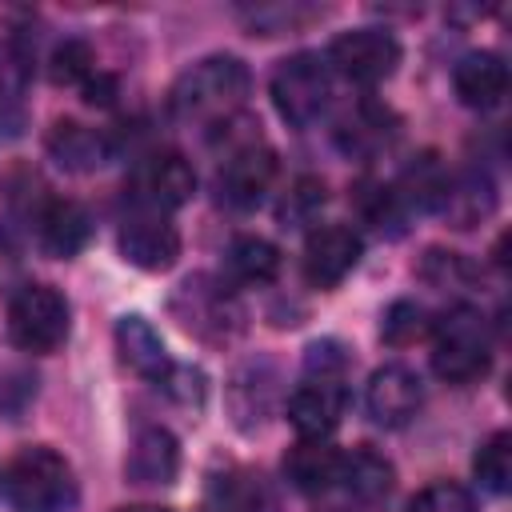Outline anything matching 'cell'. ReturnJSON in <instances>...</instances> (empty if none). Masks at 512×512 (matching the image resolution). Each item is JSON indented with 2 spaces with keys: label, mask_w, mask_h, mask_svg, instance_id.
Masks as SVG:
<instances>
[{
  "label": "cell",
  "mask_w": 512,
  "mask_h": 512,
  "mask_svg": "<svg viewBox=\"0 0 512 512\" xmlns=\"http://www.w3.org/2000/svg\"><path fill=\"white\" fill-rule=\"evenodd\" d=\"M396 484V468L368 444L352 448V452H340V488L356 500H380L388 496Z\"/></svg>",
  "instance_id": "23"
},
{
  "label": "cell",
  "mask_w": 512,
  "mask_h": 512,
  "mask_svg": "<svg viewBox=\"0 0 512 512\" xmlns=\"http://www.w3.org/2000/svg\"><path fill=\"white\" fill-rule=\"evenodd\" d=\"M320 204H324V180L300 176V180L292 184V192L284 196V204H280V220L304 224V220H312V212H316Z\"/></svg>",
  "instance_id": "32"
},
{
  "label": "cell",
  "mask_w": 512,
  "mask_h": 512,
  "mask_svg": "<svg viewBox=\"0 0 512 512\" xmlns=\"http://www.w3.org/2000/svg\"><path fill=\"white\" fill-rule=\"evenodd\" d=\"M212 512H280V500L260 472L232 468L212 480Z\"/></svg>",
  "instance_id": "22"
},
{
  "label": "cell",
  "mask_w": 512,
  "mask_h": 512,
  "mask_svg": "<svg viewBox=\"0 0 512 512\" xmlns=\"http://www.w3.org/2000/svg\"><path fill=\"white\" fill-rule=\"evenodd\" d=\"M116 512H168V508H152V504H136V508H116Z\"/></svg>",
  "instance_id": "37"
},
{
  "label": "cell",
  "mask_w": 512,
  "mask_h": 512,
  "mask_svg": "<svg viewBox=\"0 0 512 512\" xmlns=\"http://www.w3.org/2000/svg\"><path fill=\"white\" fill-rule=\"evenodd\" d=\"M116 352H120V360H124L136 376H144V380H152V384H160V380L168 376V368H172V356H168L160 332H156L144 316H136V312L116 320Z\"/></svg>",
  "instance_id": "17"
},
{
  "label": "cell",
  "mask_w": 512,
  "mask_h": 512,
  "mask_svg": "<svg viewBox=\"0 0 512 512\" xmlns=\"http://www.w3.org/2000/svg\"><path fill=\"white\" fill-rule=\"evenodd\" d=\"M328 72H340L352 84H380L400 64V44L384 28H352L340 32L328 48Z\"/></svg>",
  "instance_id": "7"
},
{
  "label": "cell",
  "mask_w": 512,
  "mask_h": 512,
  "mask_svg": "<svg viewBox=\"0 0 512 512\" xmlns=\"http://www.w3.org/2000/svg\"><path fill=\"white\" fill-rule=\"evenodd\" d=\"M84 100L96 104V108H108V104L116 100V76H108V72L88 76V80H84Z\"/></svg>",
  "instance_id": "36"
},
{
  "label": "cell",
  "mask_w": 512,
  "mask_h": 512,
  "mask_svg": "<svg viewBox=\"0 0 512 512\" xmlns=\"http://www.w3.org/2000/svg\"><path fill=\"white\" fill-rule=\"evenodd\" d=\"M224 268L236 284H272L280 276V248L264 236H236L224 252Z\"/></svg>",
  "instance_id": "25"
},
{
  "label": "cell",
  "mask_w": 512,
  "mask_h": 512,
  "mask_svg": "<svg viewBox=\"0 0 512 512\" xmlns=\"http://www.w3.org/2000/svg\"><path fill=\"white\" fill-rule=\"evenodd\" d=\"M120 256L140 272H168L180 256V232L160 212H136L120 228Z\"/></svg>",
  "instance_id": "12"
},
{
  "label": "cell",
  "mask_w": 512,
  "mask_h": 512,
  "mask_svg": "<svg viewBox=\"0 0 512 512\" xmlns=\"http://www.w3.org/2000/svg\"><path fill=\"white\" fill-rule=\"evenodd\" d=\"M432 324H436V320L428 316L424 304H416V300H396V304L384 312V320H380V336H384V344H392V348H408V344L432 336Z\"/></svg>",
  "instance_id": "26"
},
{
  "label": "cell",
  "mask_w": 512,
  "mask_h": 512,
  "mask_svg": "<svg viewBox=\"0 0 512 512\" xmlns=\"http://www.w3.org/2000/svg\"><path fill=\"white\" fill-rule=\"evenodd\" d=\"M420 404H424L420 376L404 364L376 368L364 388V408H368L372 424H380V428H404L420 412Z\"/></svg>",
  "instance_id": "11"
},
{
  "label": "cell",
  "mask_w": 512,
  "mask_h": 512,
  "mask_svg": "<svg viewBox=\"0 0 512 512\" xmlns=\"http://www.w3.org/2000/svg\"><path fill=\"white\" fill-rule=\"evenodd\" d=\"M8 336L24 352H56L68 340V300L52 284H24L8 304Z\"/></svg>",
  "instance_id": "6"
},
{
  "label": "cell",
  "mask_w": 512,
  "mask_h": 512,
  "mask_svg": "<svg viewBox=\"0 0 512 512\" xmlns=\"http://www.w3.org/2000/svg\"><path fill=\"white\" fill-rule=\"evenodd\" d=\"M228 396H232V416H236V424H240V428H256V424L268 416V408H272L276 372H272L264 360L244 364V368L232 376Z\"/></svg>",
  "instance_id": "24"
},
{
  "label": "cell",
  "mask_w": 512,
  "mask_h": 512,
  "mask_svg": "<svg viewBox=\"0 0 512 512\" xmlns=\"http://www.w3.org/2000/svg\"><path fill=\"white\" fill-rule=\"evenodd\" d=\"M472 468H476V480H480L488 492L504 496V492L512 488V436H508V432H492V436L476 448Z\"/></svg>",
  "instance_id": "27"
},
{
  "label": "cell",
  "mask_w": 512,
  "mask_h": 512,
  "mask_svg": "<svg viewBox=\"0 0 512 512\" xmlns=\"http://www.w3.org/2000/svg\"><path fill=\"white\" fill-rule=\"evenodd\" d=\"M408 512H476V504H472L468 488H460L452 480H436L412 496Z\"/></svg>",
  "instance_id": "31"
},
{
  "label": "cell",
  "mask_w": 512,
  "mask_h": 512,
  "mask_svg": "<svg viewBox=\"0 0 512 512\" xmlns=\"http://www.w3.org/2000/svg\"><path fill=\"white\" fill-rule=\"evenodd\" d=\"M4 492L16 512H72L76 508L72 464L48 444H32L8 464Z\"/></svg>",
  "instance_id": "2"
},
{
  "label": "cell",
  "mask_w": 512,
  "mask_h": 512,
  "mask_svg": "<svg viewBox=\"0 0 512 512\" xmlns=\"http://www.w3.org/2000/svg\"><path fill=\"white\" fill-rule=\"evenodd\" d=\"M304 368H308V380H340L348 368V352L336 340H312L304 352Z\"/></svg>",
  "instance_id": "33"
},
{
  "label": "cell",
  "mask_w": 512,
  "mask_h": 512,
  "mask_svg": "<svg viewBox=\"0 0 512 512\" xmlns=\"http://www.w3.org/2000/svg\"><path fill=\"white\" fill-rule=\"evenodd\" d=\"M452 88H456V96H460L464 108L488 112L508 92V64L496 52H468L452 68Z\"/></svg>",
  "instance_id": "15"
},
{
  "label": "cell",
  "mask_w": 512,
  "mask_h": 512,
  "mask_svg": "<svg viewBox=\"0 0 512 512\" xmlns=\"http://www.w3.org/2000/svg\"><path fill=\"white\" fill-rule=\"evenodd\" d=\"M420 276L444 288V284H468L472 268H468V264H464L456 252H440V248H428V252H424V264H420Z\"/></svg>",
  "instance_id": "35"
},
{
  "label": "cell",
  "mask_w": 512,
  "mask_h": 512,
  "mask_svg": "<svg viewBox=\"0 0 512 512\" xmlns=\"http://www.w3.org/2000/svg\"><path fill=\"white\" fill-rule=\"evenodd\" d=\"M452 228H476L480 220H488L496 212V184L484 168H464L456 176H448L440 208H436Z\"/></svg>",
  "instance_id": "16"
},
{
  "label": "cell",
  "mask_w": 512,
  "mask_h": 512,
  "mask_svg": "<svg viewBox=\"0 0 512 512\" xmlns=\"http://www.w3.org/2000/svg\"><path fill=\"white\" fill-rule=\"evenodd\" d=\"M332 96V72L316 52H296L280 60L272 72V104L292 128H308L320 120Z\"/></svg>",
  "instance_id": "5"
},
{
  "label": "cell",
  "mask_w": 512,
  "mask_h": 512,
  "mask_svg": "<svg viewBox=\"0 0 512 512\" xmlns=\"http://www.w3.org/2000/svg\"><path fill=\"white\" fill-rule=\"evenodd\" d=\"M272 172H276V156L256 136L228 144L220 172H216L220 200H228L232 208H252L264 196V188L272 184Z\"/></svg>",
  "instance_id": "9"
},
{
  "label": "cell",
  "mask_w": 512,
  "mask_h": 512,
  "mask_svg": "<svg viewBox=\"0 0 512 512\" xmlns=\"http://www.w3.org/2000/svg\"><path fill=\"white\" fill-rule=\"evenodd\" d=\"M252 76L236 56H204L196 60L172 88V116L184 124H228L232 112L248 100Z\"/></svg>",
  "instance_id": "1"
},
{
  "label": "cell",
  "mask_w": 512,
  "mask_h": 512,
  "mask_svg": "<svg viewBox=\"0 0 512 512\" xmlns=\"http://www.w3.org/2000/svg\"><path fill=\"white\" fill-rule=\"evenodd\" d=\"M28 76H32V56L16 40H4L0 44V108L20 100Z\"/></svg>",
  "instance_id": "30"
},
{
  "label": "cell",
  "mask_w": 512,
  "mask_h": 512,
  "mask_svg": "<svg viewBox=\"0 0 512 512\" xmlns=\"http://www.w3.org/2000/svg\"><path fill=\"white\" fill-rule=\"evenodd\" d=\"M172 316L180 328L208 344H228L244 332V308L228 292V284H216L212 276H188L172 296Z\"/></svg>",
  "instance_id": "4"
},
{
  "label": "cell",
  "mask_w": 512,
  "mask_h": 512,
  "mask_svg": "<svg viewBox=\"0 0 512 512\" xmlns=\"http://www.w3.org/2000/svg\"><path fill=\"white\" fill-rule=\"evenodd\" d=\"M492 368V336L476 308H452L432 324V372L448 384H472Z\"/></svg>",
  "instance_id": "3"
},
{
  "label": "cell",
  "mask_w": 512,
  "mask_h": 512,
  "mask_svg": "<svg viewBox=\"0 0 512 512\" xmlns=\"http://www.w3.org/2000/svg\"><path fill=\"white\" fill-rule=\"evenodd\" d=\"M284 476H288L292 488H300L308 496H320V492L340 484V452L320 444V440H300L284 456Z\"/></svg>",
  "instance_id": "21"
},
{
  "label": "cell",
  "mask_w": 512,
  "mask_h": 512,
  "mask_svg": "<svg viewBox=\"0 0 512 512\" xmlns=\"http://www.w3.org/2000/svg\"><path fill=\"white\" fill-rule=\"evenodd\" d=\"M364 240L348 224H320L304 240V276L316 288H336L360 264Z\"/></svg>",
  "instance_id": "10"
},
{
  "label": "cell",
  "mask_w": 512,
  "mask_h": 512,
  "mask_svg": "<svg viewBox=\"0 0 512 512\" xmlns=\"http://www.w3.org/2000/svg\"><path fill=\"white\" fill-rule=\"evenodd\" d=\"M36 224H40V244L52 256H76L92 236V220H88L84 204H76V200H48L40 208Z\"/></svg>",
  "instance_id": "20"
},
{
  "label": "cell",
  "mask_w": 512,
  "mask_h": 512,
  "mask_svg": "<svg viewBox=\"0 0 512 512\" xmlns=\"http://www.w3.org/2000/svg\"><path fill=\"white\" fill-rule=\"evenodd\" d=\"M400 132V120L392 116V108L376 104V100H360L336 128V144L348 152V156H376L380 148H388Z\"/></svg>",
  "instance_id": "18"
},
{
  "label": "cell",
  "mask_w": 512,
  "mask_h": 512,
  "mask_svg": "<svg viewBox=\"0 0 512 512\" xmlns=\"http://www.w3.org/2000/svg\"><path fill=\"white\" fill-rule=\"evenodd\" d=\"M180 472V444L168 428H140L132 448H128V460H124V476L140 488H160V484H172Z\"/></svg>",
  "instance_id": "14"
},
{
  "label": "cell",
  "mask_w": 512,
  "mask_h": 512,
  "mask_svg": "<svg viewBox=\"0 0 512 512\" xmlns=\"http://www.w3.org/2000/svg\"><path fill=\"white\" fill-rule=\"evenodd\" d=\"M160 388H164L172 400L188 404V408H200V404H204V392H208L204 372H200V368H188V364H172L168 376L160 380Z\"/></svg>",
  "instance_id": "34"
},
{
  "label": "cell",
  "mask_w": 512,
  "mask_h": 512,
  "mask_svg": "<svg viewBox=\"0 0 512 512\" xmlns=\"http://www.w3.org/2000/svg\"><path fill=\"white\" fill-rule=\"evenodd\" d=\"M92 64L96 60L84 40H64V44H56V52L48 60V76H52V84H84L92 76Z\"/></svg>",
  "instance_id": "28"
},
{
  "label": "cell",
  "mask_w": 512,
  "mask_h": 512,
  "mask_svg": "<svg viewBox=\"0 0 512 512\" xmlns=\"http://www.w3.org/2000/svg\"><path fill=\"white\" fill-rule=\"evenodd\" d=\"M348 392L340 380H308L288 396V424L300 440H324L344 416Z\"/></svg>",
  "instance_id": "13"
},
{
  "label": "cell",
  "mask_w": 512,
  "mask_h": 512,
  "mask_svg": "<svg viewBox=\"0 0 512 512\" xmlns=\"http://www.w3.org/2000/svg\"><path fill=\"white\" fill-rule=\"evenodd\" d=\"M356 204H360V212L384 232L388 224H400V216H404V204L396 200V192L392 188H384L380 180H360L356 184Z\"/></svg>",
  "instance_id": "29"
},
{
  "label": "cell",
  "mask_w": 512,
  "mask_h": 512,
  "mask_svg": "<svg viewBox=\"0 0 512 512\" xmlns=\"http://www.w3.org/2000/svg\"><path fill=\"white\" fill-rule=\"evenodd\" d=\"M48 156L68 172H96L112 160V144L96 128H84L76 120H56L48 132Z\"/></svg>",
  "instance_id": "19"
},
{
  "label": "cell",
  "mask_w": 512,
  "mask_h": 512,
  "mask_svg": "<svg viewBox=\"0 0 512 512\" xmlns=\"http://www.w3.org/2000/svg\"><path fill=\"white\" fill-rule=\"evenodd\" d=\"M128 192L144 212H172L192 200L196 172L180 152H152L132 168Z\"/></svg>",
  "instance_id": "8"
}]
</instances>
